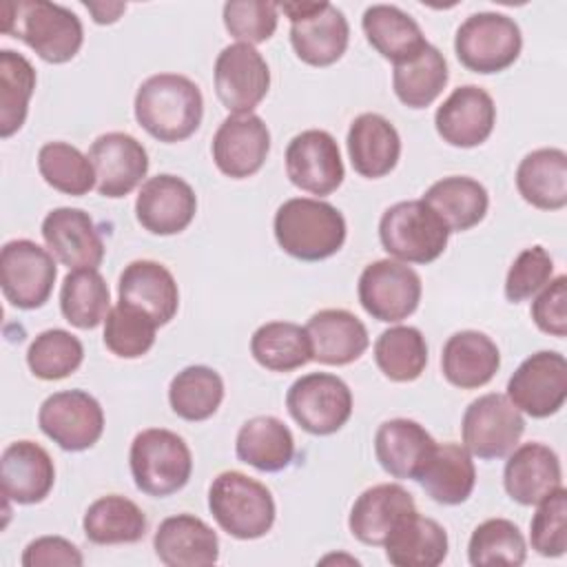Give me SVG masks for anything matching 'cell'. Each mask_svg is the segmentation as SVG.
Listing matches in <instances>:
<instances>
[{
    "label": "cell",
    "instance_id": "cell-1",
    "mask_svg": "<svg viewBox=\"0 0 567 567\" xmlns=\"http://www.w3.org/2000/svg\"><path fill=\"white\" fill-rule=\"evenodd\" d=\"M137 124L155 140L173 144L188 140L202 124L204 97L199 86L179 73L146 78L133 102Z\"/></svg>",
    "mask_w": 567,
    "mask_h": 567
},
{
    "label": "cell",
    "instance_id": "cell-2",
    "mask_svg": "<svg viewBox=\"0 0 567 567\" xmlns=\"http://www.w3.org/2000/svg\"><path fill=\"white\" fill-rule=\"evenodd\" d=\"M2 33L22 40L44 62L64 64L84 42L82 20L66 7L49 0H9L0 9Z\"/></svg>",
    "mask_w": 567,
    "mask_h": 567
},
{
    "label": "cell",
    "instance_id": "cell-3",
    "mask_svg": "<svg viewBox=\"0 0 567 567\" xmlns=\"http://www.w3.org/2000/svg\"><path fill=\"white\" fill-rule=\"evenodd\" d=\"M272 230L279 248L301 261H321L337 255L348 235L341 210L312 197L286 199L275 213Z\"/></svg>",
    "mask_w": 567,
    "mask_h": 567
},
{
    "label": "cell",
    "instance_id": "cell-4",
    "mask_svg": "<svg viewBox=\"0 0 567 567\" xmlns=\"http://www.w3.org/2000/svg\"><path fill=\"white\" fill-rule=\"evenodd\" d=\"M208 509L217 525L239 540L266 536L277 516L270 489L237 470L221 472L213 478L208 487Z\"/></svg>",
    "mask_w": 567,
    "mask_h": 567
},
{
    "label": "cell",
    "instance_id": "cell-5",
    "mask_svg": "<svg viewBox=\"0 0 567 567\" xmlns=\"http://www.w3.org/2000/svg\"><path fill=\"white\" fill-rule=\"evenodd\" d=\"M135 487L164 498L179 492L193 474V454L186 441L166 427H148L135 434L128 452Z\"/></svg>",
    "mask_w": 567,
    "mask_h": 567
},
{
    "label": "cell",
    "instance_id": "cell-6",
    "mask_svg": "<svg viewBox=\"0 0 567 567\" xmlns=\"http://www.w3.org/2000/svg\"><path fill=\"white\" fill-rule=\"evenodd\" d=\"M379 239L396 261L430 264L445 252L450 230L423 199H405L385 208L379 219Z\"/></svg>",
    "mask_w": 567,
    "mask_h": 567
},
{
    "label": "cell",
    "instance_id": "cell-7",
    "mask_svg": "<svg viewBox=\"0 0 567 567\" xmlns=\"http://www.w3.org/2000/svg\"><path fill=\"white\" fill-rule=\"evenodd\" d=\"M523 49V33L514 18L481 11L465 18L454 35L458 62L474 73H501L512 66Z\"/></svg>",
    "mask_w": 567,
    "mask_h": 567
},
{
    "label": "cell",
    "instance_id": "cell-8",
    "mask_svg": "<svg viewBox=\"0 0 567 567\" xmlns=\"http://www.w3.org/2000/svg\"><path fill=\"white\" fill-rule=\"evenodd\" d=\"M279 9L290 20V44L301 62L330 66L341 60L350 42V24L341 9L312 0L284 2Z\"/></svg>",
    "mask_w": 567,
    "mask_h": 567
},
{
    "label": "cell",
    "instance_id": "cell-9",
    "mask_svg": "<svg viewBox=\"0 0 567 567\" xmlns=\"http://www.w3.org/2000/svg\"><path fill=\"white\" fill-rule=\"evenodd\" d=\"M286 408L301 430L328 436L339 432L352 416V392L337 374L310 372L288 388Z\"/></svg>",
    "mask_w": 567,
    "mask_h": 567
},
{
    "label": "cell",
    "instance_id": "cell-10",
    "mask_svg": "<svg viewBox=\"0 0 567 567\" xmlns=\"http://www.w3.org/2000/svg\"><path fill=\"white\" fill-rule=\"evenodd\" d=\"M525 419L507 394L489 392L474 399L461 421L463 447L478 458H503L520 441Z\"/></svg>",
    "mask_w": 567,
    "mask_h": 567
},
{
    "label": "cell",
    "instance_id": "cell-11",
    "mask_svg": "<svg viewBox=\"0 0 567 567\" xmlns=\"http://www.w3.org/2000/svg\"><path fill=\"white\" fill-rule=\"evenodd\" d=\"M58 266L49 248L31 239H11L0 250V286L7 301L20 310H33L49 301Z\"/></svg>",
    "mask_w": 567,
    "mask_h": 567
},
{
    "label": "cell",
    "instance_id": "cell-12",
    "mask_svg": "<svg viewBox=\"0 0 567 567\" xmlns=\"http://www.w3.org/2000/svg\"><path fill=\"white\" fill-rule=\"evenodd\" d=\"M359 303L363 310L385 323L408 319L421 301L423 284L414 268L396 259H377L359 277Z\"/></svg>",
    "mask_w": 567,
    "mask_h": 567
},
{
    "label": "cell",
    "instance_id": "cell-13",
    "mask_svg": "<svg viewBox=\"0 0 567 567\" xmlns=\"http://www.w3.org/2000/svg\"><path fill=\"white\" fill-rule=\"evenodd\" d=\"M40 430L66 452L93 447L104 432V410L84 390H62L47 396L38 410Z\"/></svg>",
    "mask_w": 567,
    "mask_h": 567
},
{
    "label": "cell",
    "instance_id": "cell-14",
    "mask_svg": "<svg viewBox=\"0 0 567 567\" xmlns=\"http://www.w3.org/2000/svg\"><path fill=\"white\" fill-rule=\"evenodd\" d=\"M507 399L532 419L556 414L567 399V361L556 350L529 354L507 381Z\"/></svg>",
    "mask_w": 567,
    "mask_h": 567
},
{
    "label": "cell",
    "instance_id": "cell-15",
    "mask_svg": "<svg viewBox=\"0 0 567 567\" xmlns=\"http://www.w3.org/2000/svg\"><path fill=\"white\" fill-rule=\"evenodd\" d=\"M215 93L230 113H252L270 89V69L264 55L244 42L228 44L215 60Z\"/></svg>",
    "mask_w": 567,
    "mask_h": 567
},
{
    "label": "cell",
    "instance_id": "cell-16",
    "mask_svg": "<svg viewBox=\"0 0 567 567\" xmlns=\"http://www.w3.org/2000/svg\"><path fill=\"white\" fill-rule=\"evenodd\" d=\"M286 175L297 188L310 195L321 197L334 193L346 177L337 140L321 128H308L295 135L286 148Z\"/></svg>",
    "mask_w": 567,
    "mask_h": 567
},
{
    "label": "cell",
    "instance_id": "cell-17",
    "mask_svg": "<svg viewBox=\"0 0 567 567\" xmlns=\"http://www.w3.org/2000/svg\"><path fill=\"white\" fill-rule=\"evenodd\" d=\"M215 166L230 179L255 175L270 153V131L255 113H230L213 135Z\"/></svg>",
    "mask_w": 567,
    "mask_h": 567
},
{
    "label": "cell",
    "instance_id": "cell-18",
    "mask_svg": "<svg viewBox=\"0 0 567 567\" xmlns=\"http://www.w3.org/2000/svg\"><path fill=\"white\" fill-rule=\"evenodd\" d=\"M95 171V188L102 197L120 199L135 190L148 173V153L140 140L128 133L111 131L89 148Z\"/></svg>",
    "mask_w": 567,
    "mask_h": 567
},
{
    "label": "cell",
    "instance_id": "cell-19",
    "mask_svg": "<svg viewBox=\"0 0 567 567\" xmlns=\"http://www.w3.org/2000/svg\"><path fill=\"white\" fill-rule=\"evenodd\" d=\"M197 213L193 186L171 173L148 177L135 199V217L151 235L168 237L186 230Z\"/></svg>",
    "mask_w": 567,
    "mask_h": 567
},
{
    "label": "cell",
    "instance_id": "cell-20",
    "mask_svg": "<svg viewBox=\"0 0 567 567\" xmlns=\"http://www.w3.org/2000/svg\"><path fill=\"white\" fill-rule=\"evenodd\" d=\"M496 124V104L492 95L476 86L463 84L454 89L434 113V126L443 142L456 148H474L483 144Z\"/></svg>",
    "mask_w": 567,
    "mask_h": 567
},
{
    "label": "cell",
    "instance_id": "cell-21",
    "mask_svg": "<svg viewBox=\"0 0 567 567\" xmlns=\"http://www.w3.org/2000/svg\"><path fill=\"white\" fill-rule=\"evenodd\" d=\"M42 239L51 255L66 268H95L104 259L102 235L82 208L60 206L47 213L42 219Z\"/></svg>",
    "mask_w": 567,
    "mask_h": 567
},
{
    "label": "cell",
    "instance_id": "cell-22",
    "mask_svg": "<svg viewBox=\"0 0 567 567\" xmlns=\"http://www.w3.org/2000/svg\"><path fill=\"white\" fill-rule=\"evenodd\" d=\"M414 509V496L403 485L379 483L357 496L348 516V527L359 543L383 547L394 527Z\"/></svg>",
    "mask_w": 567,
    "mask_h": 567
},
{
    "label": "cell",
    "instance_id": "cell-23",
    "mask_svg": "<svg viewBox=\"0 0 567 567\" xmlns=\"http://www.w3.org/2000/svg\"><path fill=\"white\" fill-rule=\"evenodd\" d=\"M55 483V465L49 452L33 441H13L0 456L2 494L18 505L42 503Z\"/></svg>",
    "mask_w": 567,
    "mask_h": 567
},
{
    "label": "cell",
    "instance_id": "cell-24",
    "mask_svg": "<svg viewBox=\"0 0 567 567\" xmlns=\"http://www.w3.org/2000/svg\"><path fill=\"white\" fill-rule=\"evenodd\" d=\"M153 549L166 567H206L219 560L215 529L195 514H175L159 523Z\"/></svg>",
    "mask_w": 567,
    "mask_h": 567
},
{
    "label": "cell",
    "instance_id": "cell-25",
    "mask_svg": "<svg viewBox=\"0 0 567 567\" xmlns=\"http://www.w3.org/2000/svg\"><path fill=\"white\" fill-rule=\"evenodd\" d=\"M434 450L432 434L412 419L383 421L374 434V456L394 478L419 481Z\"/></svg>",
    "mask_w": 567,
    "mask_h": 567
},
{
    "label": "cell",
    "instance_id": "cell-26",
    "mask_svg": "<svg viewBox=\"0 0 567 567\" xmlns=\"http://www.w3.org/2000/svg\"><path fill=\"white\" fill-rule=\"evenodd\" d=\"M503 485L518 505H536L563 485L558 454L545 443H523L509 452L503 470Z\"/></svg>",
    "mask_w": 567,
    "mask_h": 567
},
{
    "label": "cell",
    "instance_id": "cell-27",
    "mask_svg": "<svg viewBox=\"0 0 567 567\" xmlns=\"http://www.w3.org/2000/svg\"><path fill=\"white\" fill-rule=\"evenodd\" d=\"M312 348V361L323 365H348L370 346L365 323L343 308H323L303 326Z\"/></svg>",
    "mask_w": 567,
    "mask_h": 567
},
{
    "label": "cell",
    "instance_id": "cell-28",
    "mask_svg": "<svg viewBox=\"0 0 567 567\" xmlns=\"http://www.w3.org/2000/svg\"><path fill=\"white\" fill-rule=\"evenodd\" d=\"M120 301L131 303L166 326L179 308V288L173 272L153 259H135L124 266L117 281Z\"/></svg>",
    "mask_w": 567,
    "mask_h": 567
},
{
    "label": "cell",
    "instance_id": "cell-29",
    "mask_svg": "<svg viewBox=\"0 0 567 567\" xmlns=\"http://www.w3.org/2000/svg\"><path fill=\"white\" fill-rule=\"evenodd\" d=\"M346 144L352 168L368 179L385 177L401 157L399 131L379 113L357 115L348 128Z\"/></svg>",
    "mask_w": 567,
    "mask_h": 567
},
{
    "label": "cell",
    "instance_id": "cell-30",
    "mask_svg": "<svg viewBox=\"0 0 567 567\" xmlns=\"http://www.w3.org/2000/svg\"><path fill=\"white\" fill-rule=\"evenodd\" d=\"M501 368L498 346L478 330L454 332L441 352V370L447 383L461 390L487 385Z\"/></svg>",
    "mask_w": 567,
    "mask_h": 567
},
{
    "label": "cell",
    "instance_id": "cell-31",
    "mask_svg": "<svg viewBox=\"0 0 567 567\" xmlns=\"http://www.w3.org/2000/svg\"><path fill=\"white\" fill-rule=\"evenodd\" d=\"M361 27L370 47L392 64L405 62L427 47L419 22L394 4L368 7L363 11Z\"/></svg>",
    "mask_w": 567,
    "mask_h": 567
},
{
    "label": "cell",
    "instance_id": "cell-32",
    "mask_svg": "<svg viewBox=\"0 0 567 567\" xmlns=\"http://www.w3.org/2000/svg\"><path fill=\"white\" fill-rule=\"evenodd\" d=\"M516 188L520 197L540 210H560L567 206V153L563 148H536L527 153L516 168Z\"/></svg>",
    "mask_w": 567,
    "mask_h": 567
},
{
    "label": "cell",
    "instance_id": "cell-33",
    "mask_svg": "<svg viewBox=\"0 0 567 567\" xmlns=\"http://www.w3.org/2000/svg\"><path fill=\"white\" fill-rule=\"evenodd\" d=\"M388 563L396 567H436L447 556V532L434 518L410 512L383 543Z\"/></svg>",
    "mask_w": 567,
    "mask_h": 567
},
{
    "label": "cell",
    "instance_id": "cell-34",
    "mask_svg": "<svg viewBox=\"0 0 567 567\" xmlns=\"http://www.w3.org/2000/svg\"><path fill=\"white\" fill-rule=\"evenodd\" d=\"M421 199L439 215L450 233L478 226L489 208L487 188L467 175H450L434 182Z\"/></svg>",
    "mask_w": 567,
    "mask_h": 567
},
{
    "label": "cell",
    "instance_id": "cell-35",
    "mask_svg": "<svg viewBox=\"0 0 567 567\" xmlns=\"http://www.w3.org/2000/svg\"><path fill=\"white\" fill-rule=\"evenodd\" d=\"M237 458L259 472H281L295 456V436L277 416L248 419L235 439Z\"/></svg>",
    "mask_w": 567,
    "mask_h": 567
},
{
    "label": "cell",
    "instance_id": "cell-36",
    "mask_svg": "<svg viewBox=\"0 0 567 567\" xmlns=\"http://www.w3.org/2000/svg\"><path fill=\"white\" fill-rule=\"evenodd\" d=\"M419 483L434 503H465L476 485V467L472 454L458 443H436V450L419 476Z\"/></svg>",
    "mask_w": 567,
    "mask_h": 567
},
{
    "label": "cell",
    "instance_id": "cell-37",
    "mask_svg": "<svg viewBox=\"0 0 567 567\" xmlns=\"http://www.w3.org/2000/svg\"><path fill=\"white\" fill-rule=\"evenodd\" d=\"M148 527L142 507L120 494L93 501L82 518L84 536L95 545H131L144 538Z\"/></svg>",
    "mask_w": 567,
    "mask_h": 567
},
{
    "label": "cell",
    "instance_id": "cell-38",
    "mask_svg": "<svg viewBox=\"0 0 567 567\" xmlns=\"http://www.w3.org/2000/svg\"><path fill=\"white\" fill-rule=\"evenodd\" d=\"M447 80V62L443 53L430 42L419 55L394 64L392 71V89L399 102L410 109L430 106L443 93Z\"/></svg>",
    "mask_w": 567,
    "mask_h": 567
},
{
    "label": "cell",
    "instance_id": "cell-39",
    "mask_svg": "<svg viewBox=\"0 0 567 567\" xmlns=\"http://www.w3.org/2000/svg\"><path fill=\"white\" fill-rule=\"evenodd\" d=\"M252 359L272 372H290L312 361L306 328L292 321H268L250 337Z\"/></svg>",
    "mask_w": 567,
    "mask_h": 567
},
{
    "label": "cell",
    "instance_id": "cell-40",
    "mask_svg": "<svg viewBox=\"0 0 567 567\" xmlns=\"http://www.w3.org/2000/svg\"><path fill=\"white\" fill-rule=\"evenodd\" d=\"M224 401V379L208 365H186L168 385L171 410L184 421L210 419Z\"/></svg>",
    "mask_w": 567,
    "mask_h": 567
},
{
    "label": "cell",
    "instance_id": "cell-41",
    "mask_svg": "<svg viewBox=\"0 0 567 567\" xmlns=\"http://www.w3.org/2000/svg\"><path fill=\"white\" fill-rule=\"evenodd\" d=\"M60 310L80 330L97 328L111 310V292L104 277L95 268L71 270L62 279Z\"/></svg>",
    "mask_w": 567,
    "mask_h": 567
},
{
    "label": "cell",
    "instance_id": "cell-42",
    "mask_svg": "<svg viewBox=\"0 0 567 567\" xmlns=\"http://www.w3.org/2000/svg\"><path fill=\"white\" fill-rule=\"evenodd\" d=\"M377 368L396 383L414 381L427 365V343L414 326H392L374 341Z\"/></svg>",
    "mask_w": 567,
    "mask_h": 567
},
{
    "label": "cell",
    "instance_id": "cell-43",
    "mask_svg": "<svg viewBox=\"0 0 567 567\" xmlns=\"http://www.w3.org/2000/svg\"><path fill=\"white\" fill-rule=\"evenodd\" d=\"M35 89V69L18 51H0V137L18 133L27 120Z\"/></svg>",
    "mask_w": 567,
    "mask_h": 567
},
{
    "label": "cell",
    "instance_id": "cell-44",
    "mask_svg": "<svg viewBox=\"0 0 567 567\" xmlns=\"http://www.w3.org/2000/svg\"><path fill=\"white\" fill-rule=\"evenodd\" d=\"M527 558V543L516 523L507 518H487L474 527L467 543L472 567H518Z\"/></svg>",
    "mask_w": 567,
    "mask_h": 567
},
{
    "label": "cell",
    "instance_id": "cell-45",
    "mask_svg": "<svg viewBox=\"0 0 567 567\" xmlns=\"http://www.w3.org/2000/svg\"><path fill=\"white\" fill-rule=\"evenodd\" d=\"M38 171L42 179L64 195H86L95 188V171L78 146L66 142H47L38 151Z\"/></svg>",
    "mask_w": 567,
    "mask_h": 567
},
{
    "label": "cell",
    "instance_id": "cell-46",
    "mask_svg": "<svg viewBox=\"0 0 567 567\" xmlns=\"http://www.w3.org/2000/svg\"><path fill=\"white\" fill-rule=\"evenodd\" d=\"M84 361V346L82 341L62 328H51L40 332L29 350H27V365L33 377L42 381H60L73 374Z\"/></svg>",
    "mask_w": 567,
    "mask_h": 567
},
{
    "label": "cell",
    "instance_id": "cell-47",
    "mask_svg": "<svg viewBox=\"0 0 567 567\" xmlns=\"http://www.w3.org/2000/svg\"><path fill=\"white\" fill-rule=\"evenodd\" d=\"M157 323L144 310L117 301L104 319V346L120 359H137L155 343Z\"/></svg>",
    "mask_w": 567,
    "mask_h": 567
},
{
    "label": "cell",
    "instance_id": "cell-48",
    "mask_svg": "<svg viewBox=\"0 0 567 567\" xmlns=\"http://www.w3.org/2000/svg\"><path fill=\"white\" fill-rule=\"evenodd\" d=\"M536 505L529 523L532 549L545 558H558L567 551V489L560 485Z\"/></svg>",
    "mask_w": 567,
    "mask_h": 567
},
{
    "label": "cell",
    "instance_id": "cell-49",
    "mask_svg": "<svg viewBox=\"0 0 567 567\" xmlns=\"http://www.w3.org/2000/svg\"><path fill=\"white\" fill-rule=\"evenodd\" d=\"M279 22V4L266 0H230L224 4V27L244 44L272 38Z\"/></svg>",
    "mask_w": 567,
    "mask_h": 567
},
{
    "label": "cell",
    "instance_id": "cell-50",
    "mask_svg": "<svg viewBox=\"0 0 567 567\" xmlns=\"http://www.w3.org/2000/svg\"><path fill=\"white\" fill-rule=\"evenodd\" d=\"M554 275V259L543 246H529L512 261L505 277V297L520 303L538 295Z\"/></svg>",
    "mask_w": 567,
    "mask_h": 567
},
{
    "label": "cell",
    "instance_id": "cell-51",
    "mask_svg": "<svg viewBox=\"0 0 567 567\" xmlns=\"http://www.w3.org/2000/svg\"><path fill=\"white\" fill-rule=\"evenodd\" d=\"M532 319L545 334H567V277L558 275L532 301Z\"/></svg>",
    "mask_w": 567,
    "mask_h": 567
},
{
    "label": "cell",
    "instance_id": "cell-52",
    "mask_svg": "<svg viewBox=\"0 0 567 567\" xmlns=\"http://www.w3.org/2000/svg\"><path fill=\"white\" fill-rule=\"evenodd\" d=\"M24 567H80L84 565L82 551L62 536H40L31 540L22 551Z\"/></svg>",
    "mask_w": 567,
    "mask_h": 567
},
{
    "label": "cell",
    "instance_id": "cell-53",
    "mask_svg": "<svg viewBox=\"0 0 567 567\" xmlns=\"http://www.w3.org/2000/svg\"><path fill=\"white\" fill-rule=\"evenodd\" d=\"M95 24H113L126 11L124 2H84Z\"/></svg>",
    "mask_w": 567,
    "mask_h": 567
}]
</instances>
